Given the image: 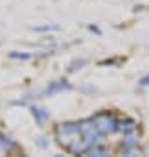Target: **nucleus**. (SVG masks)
<instances>
[{
    "mask_svg": "<svg viewBox=\"0 0 149 157\" xmlns=\"http://www.w3.org/2000/svg\"><path fill=\"white\" fill-rule=\"evenodd\" d=\"M55 139L61 146H64L70 153L83 155L89 148L81 137L79 131V122H61L55 126Z\"/></svg>",
    "mask_w": 149,
    "mask_h": 157,
    "instance_id": "obj_1",
    "label": "nucleus"
},
{
    "mask_svg": "<svg viewBox=\"0 0 149 157\" xmlns=\"http://www.w3.org/2000/svg\"><path fill=\"white\" fill-rule=\"evenodd\" d=\"M90 118H92L96 129L100 131V135H109V133H114L118 129L120 120L116 118V115L112 111H100V113L92 115Z\"/></svg>",
    "mask_w": 149,
    "mask_h": 157,
    "instance_id": "obj_2",
    "label": "nucleus"
},
{
    "mask_svg": "<svg viewBox=\"0 0 149 157\" xmlns=\"http://www.w3.org/2000/svg\"><path fill=\"white\" fill-rule=\"evenodd\" d=\"M72 87H70V83L66 82V80H55V82H50V85L44 89V91H41L37 96H52V94H55V93H61V91H70Z\"/></svg>",
    "mask_w": 149,
    "mask_h": 157,
    "instance_id": "obj_3",
    "label": "nucleus"
},
{
    "mask_svg": "<svg viewBox=\"0 0 149 157\" xmlns=\"http://www.w3.org/2000/svg\"><path fill=\"white\" fill-rule=\"evenodd\" d=\"M31 115H33V118L37 120L39 126H42L50 118V111L44 109V107H37V105H31Z\"/></svg>",
    "mask_w": 149,
    "mask_h": 157,
    "instance_id": "obj_4",
    "label": "nucleus"
},
{
    "mask_svg": "<svg viewBox=\"0 0 149 157\" xmlns=\"http://www.w3.org/2000/svg\"><path fill=\"white\" fill-rule=\"evenodd\" d=\"M81 157H109V150L103 148V146H92Z\"/></svg>",
    "mask_w": 149,
    "mask_h": 157,
    "instance_id": "obj_5",
    "label": "nucleus"
},
{
    "mask_svg": "<svg viewBox=\"0 0 149 157\" xmlns=\"http://www.w3.org/2000/svg\"><path fill=\"white\" fill-rule=\"evenodd\" d=\"M136 139H138V137H136V133H134V131H133V133H127V135H125V140L122 142V146H123L127 151H133V150L136 148V144H138V140H136Z\"/></svg>",
    "mask_w": 149,
    "mask_h": 157,
    "instance_id": "obj_6",
    "label": "nucleus"
},
{
    "mask_svg": "<svg viewBox=\"0 0 149 157\" xmlns=\"http://www.w3.org/2000/svg\"><path fill=\"white\" fill-rule=\"evenodd\" d=\"M118 129H122V131H123V135L133 133V131L136 129V122H134L133 118H125V122H123V120H122V122H118Z\"/></svg>",
    "mask_w": 149,
    "mask_h": 157,
    "instance_id": "obj_7",
    "label": "nucleus"
},
{
    "mask_svg": "<svg viewBox=\"0 0 149 157\" xmlns=\"http://www.w3.org/2000/svg\"><path fill=\"white\" fill-rule=\"evenodd\" d=\"M85 65H87V59H83V57L81 59H74L70 63V67H68V72H76L78 68H83Z\"/></svg>",
    "mask_w": 149,
    "mask_h": 157,
    "instance_id": "obj_8",
    "label": "nucleus"
},
{
    "mask_svg": "<svg viewBox=\"0 0 149 157\" xmlns=\"http://www.w3.org/2000/svg\"><path fill=\"white\" fill-rule=\"evenodd\" d=\"M33 30L35 32H59L61 26H57V24H44V26H33Z\"/></svg>",
    "mask_w": 149,
    "mask_h": 157,
    "instance_id": "obj_9",
    "label": "nucleus"
},
{
    "mask_svg": "<svg viewBox=\"0 0 149 157\" xmlns=\"http://www.w3.org/2000/svg\"><path fill=\"white\" fill-rule=\"evenodd\" d=\"M9 57H11V59H30L31 54H17V52H11Z\"/></svg>",
    "mask_w": 149,
    "mask_h": 157,
    "instance_id": "obj_10",
    "label": "nucleus"
},
{
    "mask_svg": "<svg viewBox=\"0 0 149 157\" xmlns=\"http://www.w3.org/2000/svg\"><path fill=\"white\" fill-rule=\"evenodd\" d=\"M138 83H140L142 87H147V85H149V74H145L144 78H140V82H138Z\"/></svg>",
    "mask_w": 149,
    "mask_h": 157,
    "instance_id": "obj_11",
    "label": "nucleus"
},
{
    "mask_svg": "<svg viewBox=\"0 0 149 157\" xmlns=\"http://www.w3.org/2000/svg\"><path fill=\"white\" fill-rule=\"evenodd\" d=\"M37 144H39L41 148H46V146H48V142H46L44 137H39V139H37Z\"/></svg>",
    "mask_w": 149,
    "mask_h": 157,
    "instance_id": "obj_12",
    "label": "nucleus"
},
{
    "mask_svg": "<svg viewBox=\"0 0 149 157\" xmlns=\"http://www.w3.org/2000/svg\"><path fill=\"white\" fill-rule=\"evenodd\" d=\"M89 30H90V32H94V33H98V35L101 33V30H100L98 26H94V24H90V26H89Z\"/></svg>",
    "mask_w": 149,
    "mask_h": 157,
    "instance_id": "obj_13",
    "label": "nucleus"
},
{
    "mask_svg": "<svg viewBox=\"0 0 149 157\" xmlns=\"http://www.w3.org/2000/svg\"><path fill=\"white\" fill-rule=\"evenodd\" d=\"M144 155H145V157H149V140L144 144Z\"/></svg>",
    "mask_w": 149,
    "mask_h": 157,
    "instance_id": "obj_14",
    "label": "nucleus"
},
{
    "mask_svg": "<svg viewBox=\"0 0 149 157\" xmlns=\"http://www.w3.org/2000/svg\"><path fill=\"white\" fill-rule=\"evenodd\" d=\"M123 157H140V155H136V153H134V151H127V153H125V155H123Z\"/></svg>",
    "mask_w": 149,
    "mask_h": 157,
    "instance_id": "obj_15",
    "label": "nucleus"
},
{
    "mask_svg": "<svg viewBox=\"0 0 149 157\" xmlns=\"http://www.w3.org/2000/svg\"><path fill=\"white\" fill-rule=\"evenodd\" d=\"M55 157H63V155H55Z\"/></svg>",
    "mask_w": 149,
    "mask_h": 157,
    "instance_id": "obj_16",
    "label": "nucleus"
}]
</instances>
